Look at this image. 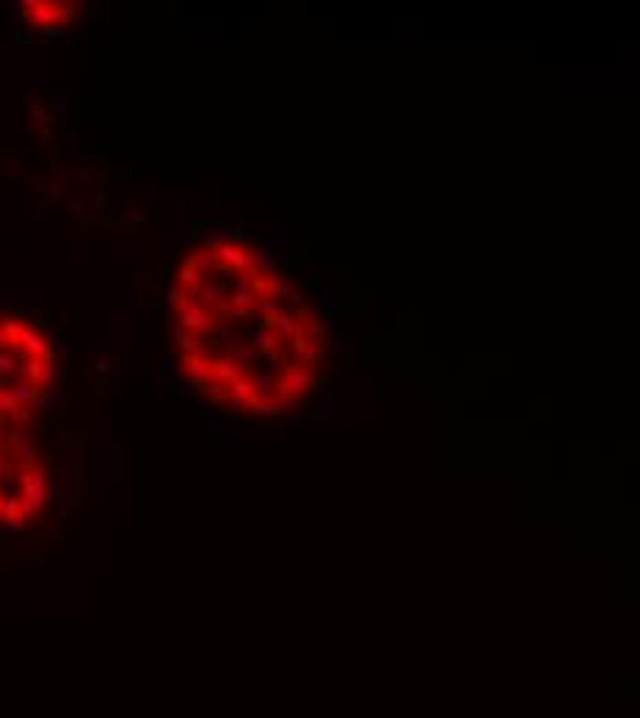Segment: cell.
I'll return each instance as SVG.
<instances>
[{
	"mask_svg": "<svg viewBox=\"0 0 640 718\" xmlns=\"http://www.w3.org/2000/svg\"><path fill=\"white\" fill-rule=\"evenodd\" d=\"M168 340L179 376L213 406L243 417L293 412L320 390L337 337L238 235H210L182 251L168 288Z\"/></svg>",
	"mask_w": 640,
	"mask_h": 718,
	"instance_id": "cell-1",
	"label": "cell"
},
{
	"mask_svg": "<svg viewBox=\"0 0 640 718\" xmlns=\"http://www.w3.org/2000/svg\"><path fill=\"white\" fill-rule=\"evenodd\" d=\"M42 412L0 406V525L31 528L47 514L56 483L39 434Z\"/></svg>",
	"mask_w": 640,
	"mask_h": 718,
	"instance_id": "cell-2",
	"label": "cell"
},
{
	"mask_svg": "<svg viewBox=\"0 0 640 718\" xmlns=\"http://www.w3.org/2000/svg\"><path fill=\"white\" fill-rule=\"evenodd\" d=\"M56 345L31 320L0 315V406L42 412L56 384Z\"/></svg>",
	"mask_w": 640,
	"mask_h": 718,
	"instance_id": "cell-3",
	"label": "cell"
},
{
	"mask_svg": "<svg viewBox=\"0 0 640 718\" xmlns=\"http://www.w3.org/2000/svg\"><path fill=\"white\" fill-rule=\"evenodd\" d=\"M22 19L39 31V33H58L64 31L75 17V3H58V0H31L22 3Z\"/></svg>",
	"mask_w": 640,
	"mask_h": 718,
	"instance_id": "cell-4",
	"label": "cell"
}]
</instances>
